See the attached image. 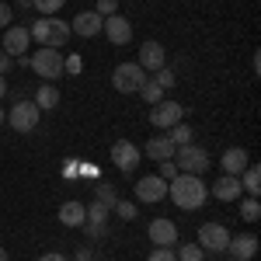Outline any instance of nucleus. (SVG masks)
I'll return each instance as SVG.
<instances>
[{"label": "nucleus", "instance_id": "2f4dec72", "mask_svg": "<svg viewBox=\"0 0 261 261\" xmlns=\"http://www.w3.org/2000/svg\"><path fill=\"white\" fill-rule=\"evenodd\" d=\"M94 11H98L101 18H112V14H119V0H98Z\"/></svg>", "mask_w": 261, "mask_h": 261}, {"label": "nucleus", "instance_id": "f704fd0d", "mask_svg": "<svg viewBox=\"0 0 261 261\" xmlns=\"http://www.w3.org/2000/svg\"><path fill=\"white\" fill-rule=\"evenodd\" d=\"M11 70H14V56H7V53L0 49V77H7Z\"/></svg>", "mask_w": 261, "mask_h": 261}, {"label": "nucleus", "instance_id": "7ed1b4c3", "mask_svg": "<svg viewBox=\"0 0 261 261\" xmlns=\"http://www.w3.org/2000/svg\"><path fill=\"white\" fill-rule=\"evenodd\" d=\"M146 70H143L140 63H119L115 70H112V87L119 91V94H140V87L146 84Z\"/></svg>", "mask_w": 261, "mask_h": 261}, {"label": "nucleus", "instance_id": "c85d7f7f", "mask_svg": "<svg viewBox=\"0 0 261 261\" xmlns=\"http://www.w3.org/2000/svg\"><path fill=\"white\" fill-rule=\"evenodd\" d=\"M115 213H119V216H122L125 223H133L136 216H140V209H136V202H125V199H119V202H115Z\"/></svg>", "mask_w": 261, "mask_h": 261}, {"label": "nucleus", "instance_id": "bb28decb", "mask_svg": "<svg viewBox=\"0 0 261 261\" xmlns=\"http://www.w3.org/2000/svg\"><path fill=\"white\" fill-rule=\"evenodd\" d=\"M63 4H66V0H35L32 11H39L42 18H56V14L63 11Z\"/></svg>", "mask_w": 261, "mask_h": 261}, {"label": "nucleus", "instance_id": "c756f323", "mask_svg": "<svg viewBox=\"0 0 261 261\" xmlns=\"http://www.w3.org/2000/svg\"><path fill=\"white\" fill-rule=\"evenodd\" d=\"M153 81L161 84L164 91H171V87H174V84H178V77H174V70H171V66H161V70H157V73H153Z\"/></svg>", "mask_w": 261, "mask_h": 261}, {"label": "nucleus", "instance_id": "412c9836", "mask_svg": "<svg viewBox=\"0 0 261 261\" xmlns=\"http://www.w3.org/2000/svg\"><path fill=\"white\" fill-rule=\"evenodd\" d=\"M35 105H39V112H49V108H56L60 105V87L56 84H39V91H35Z\"/></svg>", "mask_w": 261, "mask_h": 261}, {"label": "nucleus", "instance_id": "a211bd4d", "mask_svg": "<svg viewBox=\"0 0 261 261\" xmlns=\"http://www.w3.org/2000/svg\"><path fill=\"white\" fill-rule=\"evenodd\" d=\"M28 45H32V35H28V28H21V24H11V28H4V53H7V56H21Z\"/></svg>", "mask_w": 261, "mask_h": 261}, {"label": "nucleus", "instance_id": "6e6552de", "mask_svg": "<svg viewBox=\"0 0 261 261\" xmlns=\"http://www.w3.org/2000/svg\"><path fill=\"white\" fill-rule=\"evenodd\" d=\"M112 161H115V167H119L122 174H133V171L140 167L143 153H140V146H136V143L115 140V143H112Z\"/></svg>", "mask_w": 261, "mask_h": 261}, {"label": "nucleus", "instance_id": "dca6fc26", "mask_svg": "<svg viewBox=\"0 0 261 261\" xmlns=\"http://www.w3.org/2000/svg\"><path fill=\"white\" fill-rule=\"evenodd\" d=\"M209 192H213V199H216V202H237L244 188H241V178H233V174H220V178L213 181Z\"/></svg>", "mask_w": 261, "mask_h": 261}, {"label": "nucleus", "instance_id": "39448f33", "mask_svg": "<svg viewBox=\"0 0 261 261\" xmlns=\"http://www.w3.org/2000/svg\"><path fill=\"white\" fill-rule=\"evenodd\" d=\"M174 164H178V174H205L209 171V153L202 150V146H195V143H188V146H178L174 150Z\"/></svg>", "mask_w": 261, "mask_h": 261}, {"label": "nucleus", "instance_id": "0eeeda50", "mask_svg": "<svg viewBox=\"0 0 261 261\" xmlns=\"http://www.w3.org/2000/svg\"><path fill=\"white\" fill-rule=\"evenodd\" d=\"M230 230L223 226V223H202L199 226V247L202 251H213V254H226V244H230Z\"/></svg>", "mask_w": 261, "mask_h": 261}, {"label": "nucleus", "instance_id": "4be33fe9", "mask_svg": "<svg viewBox=\"0 0 261 261\" xmlns=\"http://www.w3.org/2000/svg\"><path fill=\"white\" fill-rule=\"evenodd\" d=\"M241 188L251 195V199H258V195H261V167H258V164H247V167H244Z\"/></svg>", "mask_w": 261, "mask_h": 261}, {"label": "nucleus", "instance_id": "f257e3e1", "mask_svg": "<svg viewBox=\"0 0 261 261\" xmlns=\"http://www.w3.org/2000/svg\"><path fill=\"white\" fill-rule=\"evenodd\" d=\"M167 199L174 202L178 209H202L205 199H209V185L199 178V174H178V178L167 181Z\"/></svg>", "mask_w": 261, "mask_h": 261}, {"label": "nucleus", "instance_id": "5701e85b", "mask_svg": "<svg viewBox=\"0 0 261 261\" xmlns=\"http://www.w3.org/2000/svg\"><path fill=\"white\" fill-rule=\"evenodd\" d=\"M192 136H195V129H192L188 122H174V125L167 129V140L174 143V146H188V143H192Z\"/></svg>", "mask_w": 261, "mask_h": 261}, {"label": "nucleus", "instance_id": "423d86ee", "mask_svg": "<svg viewBox=\"0 0 261 261\" xmlns=\"http://www.w3.org/2000/svg\"><path fill=\"white\" fill-rule=\"evenodd\" d=\"M39 119H42V112H39L35 101H14L11 112H7V122H11L14 133H35L39 129Z\"/></svg>", "mask_w": 261, "mask_h": 261}, {"label": "nucleus", "instance_id": "a878e982", "mask_svg": "<svg viewBox=\"0 0 261 261\" xmlns=\"http://www.w3.org/2000/svg\"><path fill=\"white\" fill-rule=\"evenodd\" d=\"M94 192H98V202L105 209H115V202H119V188L115 185H98Z\"/></svg>", "mask_w": 261, "mask_h": 261}, {"label": "nucleus", "instance_id": "9d476101", "mask_svg": "<svg viewBox=\"0 0 261 261\" xmlns=\"http://www.w3.org/2000/svg\"><path fill=\"white\" fill-rule=\"evenodd\" d=\"M150 122H153L157 129H171L174 122H185V105L164 98L161 105H153V108H150Z\"/></svg>", "mask_w": 261, "mask_h": 261}, {"label": "nucleus", "instance_id": "7c9ffc66", "mask_svg": "<svg viewBox=\"0 0 261 261\" xmlns=\"http://www.w3.org/2000/svg\"><path fill=\"white\" fill-rule=\"evenodd\" d=\"M146 261H178V254H174V247H153Z\"/></svg>", "mask_w": 261, "mask_h": 261}, {"label": "nucleus", "instance_id": "9b49d317", "mask_svg": "<svg viewBox=\"0 0 261 261\" xmlns=\"http://www.w3.org/2000/svg\"><path fill=\"white\" fill-rule=\"evenodd\" d=\"M101 32H105V39L112 45H125V42H133V21L125 14H112V18H105Z\"/></svg>", "mask_w": 261, "mask_h": 261}, {"label": "nucleus", "instance_id": "cd10ccee", "mask_svg": "<svg viewBox=\"0 0 261 261\" xmlns=\"http://www.w3.org/2000/svg\"><path fill=\"white\" fill-rule=\"evenodd\" d=\"M174 254H178V261H205V251L199 244H181Z\"/></svg>", "mask_w": 261, "mask_h": 261}, {"label": "nucleus", "instance_id": "c9c22d12", "mask_svg": "<svg viewBox=\"0 0 261 261\" xmlns=\"http://www.w3.org/2000/svg\"><path fill=\"white\" fill-rule=\"evenodd\" d=\"M77 261H94V251L91 247H77Z\"/></svg>", "mask_w": 261, "mask_h": 261}, {"label": "nucleus", "instance_id": "ddd939ff", "mask_svg": "<svg viewBox=\"0 0 261 261\" xmlns=\"http://www.w3.org/2000/svg\"><path fill=\"white\" fill-rule=\"evenodd\" d=\"M101 24H105V18L98 11H81L77 18L70 21V32L81 35V39H94V35H101Z\"/></svg>", "mask_w": 261, "mask_h": 261}, {"label": "nucleus", "instance_id": "20e7f679", "mask_svg": "<svg viewBox=\"0 0 261 261\" xmlns=\"http://www.w3.org/2000/svg\"><path fill=\"white\" fill-rule=\"evenodd\" d=\"M63 56L60 49H49V45H39L35 53H32V70H35V77H45V84H53L56 77H63Z\"/></svg>", "mask_w": 261, "mask_h": 261}, {"label": "nucleus", "instance_id": "aec40b11", "mask_svg": "<svg viewBox=\"0 0 261 261\" xmlns=\"http://www.w3.org/2000/svg\"><path fill=\"white\" fill-rule=\"evenodd\" d=\"M60 223L63 226H84V223H87V205L77 202V199L63 202L60 205Z\"/></svg>", "mask_w": 261, "mask_h": 261}, {"label": "nucleus", "instance_id": "f8f14e48", "mask_svg": "<svg viewBox=\"0 0 261 261\" xmlns=\"http://www.w3.org/2000/svg\"><path fill=\"white\" fill-rule=\"evenodd\" d=\"M146 73H157L161 66H167V49L161 42H143L140 45V60H136Z\"/></svg>", "mask_w": 261, "mask_h": 261}, {"label": "nucleus", "instance_id": "2eb2a0df", "mask_svg": "<svg viewBox=\"0 0 261 261\" xmlns=\"http://www.w3.org/2000/svg\"><path fill=\"white\" fill-rule=\"evenodd\" d=\"M226 251H230L233 261H251L258 254V237H254V233H237V237H230Z\"/></svg>", "mask_w": 261, "mask_h": 261}, {"label": "nucleus", "instance_id": "393cba45", "mask_svg": "<svg viewBox=\"0 0 261 261\" xmlns=\"http://www.w3.org/2000/svg\"><path fill=\"white\" fill-rule=\"evenodd\" d=\"M241 220L244 223H258L261 220V202L258 199H251V195H247V199L241 202Z\"/></svg>", "mask_w": 261, "mask_h": 261}, {"label": "nucleus", "instance_id": "473e14b6", "mask_svg": "<svg viewBox=\"0 0 261 261\" xmlns=\"http://www.w3.org/2000/svg\"><path fill=\"white\" fill-rule=\"evenodd\" d=\"M164 181H171V178H178V164L174 161H161V171H157Z\"/></svg>", "mask_w": 261, "mask_h": 261}, {"label": "nucleus", "instance_id": "4c0bfd02", "mask_svg": "<svg viewBox=\"0 0 261 261\" xmlns=\"http://www.w3.org/2000/svg\"><path fill=\"white\" fill-rule=\"evenodd\" d=\"M18 7H21V11H32V7H35V0H18Z\"/></svg>", "mask_w": 261, "mask_h": 261}, {"label": "nucleus", "instance_id": "e433bc0d", "mask_svg": "<svg viewBox=\"0 0 261 261\" xmlns=\"http://www.w3.org/2000/svg\"><path fill=\"white\" fill-rule=\"evenodd\" d=\"M39 261H66V254H60V251H49V254H42Z\"/></svg>", "mask_w": 261, "mask_h": 261}, {"label": "nucleus", "instance_id": "ea45409f", "mask_svg": "<svg viewBox=\"0 0 261 261\" xmlns=\"http://www.w3.org/2000/svg\"><path fill=\"white\" fill-rule=\"evenodd\" d=\"M4 122H7V112H4V108H0V125H4Z\"/></svg>", "mask_w": 261, "mask_h": 261}, {"label": "nucleus", "instance_id": "72a5a7b5", "mask_svg": "<svg viewBox=\"0 0 261 261\" xmlns=\"http://www.w3.org/2000/svg\"><path fill=\"white\" fill-rule=\"evenodd\" d=\"M11 21H14V7L0 0V28H11Z\"/></svg>", "mask_w": 261, "mask_h": 261}, {"label": "nucleus", "instance_id": "58836bf2", "mask_svg": "<svg viewBox=\"0 0 261 261\" xmlns=\"http://www.w3.org/2000/svg\"><path fill=\"white\" fill-rule=\"evenodd\" d=\"M7 98V77H0V101Z\"/></svg>", "mask_w": 261, "mask_h": 261}, {"label": "nucleus", "instance_id": "f3484780", "mask_svg": "<svg viewBox=\"0 0 261 261\" xmlns=\"http://www.w3.org/2000/svg\"><path fill=\"white\" fill-rule=\"evenodd\" d=\"M174 150H178V146L167 140V133H164V136H150L140 153L146 161H174Z\"/></svg>", "mask_w": 261, "mask_h": 261}, {"label": "nucleus", "instance_id": "b1692460", "mask_svg": "<svg viewBox=\"0 0 261 261\" xmlns=\"http://www.w3.org/2000/svg\"><path fill=\"white\" fill-rule=\"evenodd\" d=\"M164 94H167V91H164V87H161L157 81H153V77H146V84L140 87V98L146 101L150 108H153V105H161V101H164Z\"/></svg>", "mask_w": 261, "mask_h": 261}, {"label": "nucleus", "instance_id": "f03ea898", "mask_svg": "<svg viewBox=\"0 0 261 261\" xmlns=\"http://www.w3.org/2000/svg\"><path fill=\"white\" fill-rule=\"evenodd\" d=\"M28 35H32V42H39V45H49V49H63L66 42L73 39V32H70V21H63V18H39V21H32Z\"/></svg>", "mask_w": 261, "mask_h": 261}, {"label": "nucleus", "instance_id": "6ab92c4d", "mask_svg": "<svg viewBox=\"0 0 261 261\" xmlns=\"http://www.w3.org/2000/svg\"><path fill=\"white\" fill-rule=\"evenodd\" d=\"M247 164H251V157H247V150H244V146H230V150H223V157H220L223 174H233V178H241Z\"/></svg>", "mask_w": 261, "mask_h": 261}, {"label": "nucleus", "instance_id": "1a4fd4ad", "mask_svg": "<svg viewBox=\"0 0 261 261\" xmlns=\"http://www.w3.org/2000/svg\"><path fill=\"white\" fill-rule=\"evenodd\" d=\"M133 192H136V202H153L157 205L161 199H167V181L161 174H143Z\"/></svg>", "mask_w": 261, "mask_h": 261}, {"label": "nucleus", "instance_id": "4468645a", "mask_svg": "<svg viewBox=\"0 0 261 261\" xmlns=\"http://www.w3.org/2000/svg\"><path fill=\"white\" fill-rule=\"evenodd\" d=\"M146 233H150L153 247H174V244H178V226H174L171 220H164V216L150 223V230H146Z\"/></svg>", "mask_w": 261, "mask_h": 261}, {"label": "nucleus", "instance_id": "a19ab883", "mask_svg": "<svg viewBox=\"0 0 261 261\" xmlns=\"http://www.w3.org/2000/svg\"><path fill=\"white\" fill-rule=\"evenodd\" d=\"M0 261H11V258H7V251H4V247H0Z\"/></svg>", "mask_w": 261, "mask_h": 261}]
</instances>
